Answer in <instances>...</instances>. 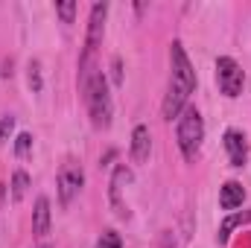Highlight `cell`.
Masks as SVG:
<instances>
[{
  "label": "cell",
  "instance_id": "52a82bcc",
  "mask_svg": "<svg viewBox=\"0 0 251 248\" xmlns=\"http://www.w3.org/2000/svg\"><path fill=\"white\" fill-rule=\"evenodd\" d=\"M152 152V134H149V125H134L131 131V161L134 164H143Z\"/></svg>",
  "mask_w": 251,
  "mask_h": 248
},
{
  "label": "cell",
  "instance_id": "277c9868",
  "mask_svg": "<svg viewBox=\"0 0 251 248\" xmlns=\"http://www.w3.org/2000/svg\"><path fill=\"white\" fill-rule=\"evenodd\" d=\"M243 82H246L243 67L234 62L231 56H219V59H216V85H219V91H222L228 99H234V97L243 94Z\"/></svg>",
  "mask_w": 251,
  "mask_h": 248
},
{
  "label": "cell",
  "instance_id": "d6986e66",
  "mask_svg": "<svg viewBox=\"0 0 251 248\" xmlns=\"http://www.w3.org/2000/svg\"><path fill=\"white\" fill-rule=\"evenodd\" d=\"M3 196H6V184H0V201H3Z\"/></svg>",
  "mask_w": 251,
  "mask_h": 248
},
{
  "label": "cell",
  "instance_id": "7c38bea8",
  "mask_svg": "<svg viewBox=\"0 0 251 248\" xmlns=\"http://www.w3.org/2000/svg\"><path fill=\"white\" fill-rule=\"evenodd\" d=\"M26 190H29V175L24 170H15V175H12V198L21 201L26 196Z\"/></svg>",
  "mask_w": 251,
  "mask_h": 248
},
{
  "label": "cell",
  "instance_id": "9c48e42d",
  "mask_svg": "<svg viewBox=\"0 0 251 248\" xmlns=\"http://www.w3.org/2000/svg\"><path fill=\"white\" fill-rule=\"evenodd\" d=\"M131 181V170L128 167H117L114 170V175H111V204H114V213L117 216H128V210H126V204L120 201V193H123V187Z\"/></svg>",
  "mask_w": 251,
  "mask_h": 248
},
{
  "label": "cell",
  "instance_id": "2e32d148",
  "mask_svg": "<svg viewBox=\"0 0 251 248\" xmlns=\"http://www.w3.org/2000/svg\"><path fill=\"white\" fill-rule=\"evenodd\" d=\"M29 88H32V94H38V91H41V64H38V62L29 64Z\"/></svg>",
  "mask_w": 251,
  "mask_h": 248
},
{
  "label": "cell",
  "instance_id": "e0dca14e",
  "mask_svg": "<svg viewBox=\"0 0 251 248\" xmlns=\"http://www.w3.org/2000/svg\"><path fill=\"white\" fill-rule=\"evenodd\" d=\"M12 128H15V117H0V146H3V140H9V134H12Z\"/></svg>",
  "mask_w": 251,
  "mask_h": 248
},
{
  "label": "cell",
  "instance_id": "8992f818",
  "mask_svg": "<svg viewBox=\"0 0 251 248\" xmlns=\"http://www.w3.org/2000/svg\"><path fill=\"white\" fill-rule=\"evenodd\" d=\"M222 143H225V152H228L231 167H243V164L249 161V143H246V134H243V131L228 128L225 137H222Z\"/></svg>",
  "mask_w": 251,
  "mask_h": 248
},
{
  "label": "cell",
  "instance_id": "4fadbf2b",
  "mask_svg": "<svg viewBox=\"0 0 251 248\" xmlns=\"http://www.w3.org/2000/svg\"><path fill=\"white\" fill-rule=\"evenodd\" d=\"M32 152V134L29 131H21L18 137H15V155L18 158H26Z\"/></svg>",
  "mask_w": 251,
  "mask_h": 248
},
{
  "label": "cell",
  "instance_id": "3957f363",
  "mask_svg": "<svg viewBox=\"0 0 251 248\" xmlns=\"http://www.w3.org/2000/svg\"><path fill=\"white\" fill-rule=\"evenodd\" d=\"M176 140H178V149H181L184 161H196V155H199V149H201V140H204V120H201L199 108L187 105V108L178 114Z\"/></svg>",
  "mask_w": 251,
  "mask_h": 248
},
{
  "label": "cell",
  "instance_id": "8fae6325",
  "mask_svg": "<svg viewBox=\"0 0 251 248\" xmlns=\"http://www.w3.org/2000/svg\"><path fill=\"white\" fill-rule=\"evenodd\" d=\"M249 222H251V210H246V213H231V216L219 225V246H225V243L231 240V234H234L237 228L249 225Z\"/></svg>",
  "mask_w": 251,
  "mask_h": 248
},
{
  "label": "cell",
  "instance_id": "5b68a950",
  "mask_svg": "<svg viewBox=\"0 0 251 248\" xmlns=\"http://www.w3.org/2000/svg\"><path fill=\"white\" fill-rule=\"evenodd\" d=\"M56 184H59V201L67 207V204L79 196L82 184H85V173H82V167H79V164H73V161H67L62 170H59Z\"/></svg>",
  "mask_w": 251,
  "mask_h": 248
},
{
  "label": "cell",
  "instance_id": "30bf717a",
  "mask_svg": "<svg viewBox=\"0 0 251 248\" xmlns=\"http://www.w3.org/2000/svg\"><path fill=\"white\" fill-rule=\"evenodd\" d=\"M50 198L38 196L35 198V210H32V234L35 237H47L50 234Z\"/></svg>",
  "mask_w": 251,
  "mask_h": 248
},
{
  "label": "cell",
  "instance_id": "ac0fdd59",
  "mask_svg": "<svg viewBox=\"0 0 251 248\" xmlns=\"http://www.w3.org/2000/svg\"><path fill=\"white\" fill-rule=\"evenodd\" d=\"M114 82H117V85L123 82V76H120V59H114Z\"/></svg>",
  "mask_w": 251,
  "mask_h": 248
},
{
  "label": "cell",
  "instance_id": "5bb4252c",
  "mask_svg": "<svg viewBox=\"0 0 251 248\" xmlns=\"http://www.w3.org/2000/svg\"><path fill=\"white\" fill-rule=\"evenodd\" d=\"M97 248H123V240L117 231H102V237L97 240Z\"/></svg>",
  "mask_w": 251,
  "mask_h": 248
},
{
  "label": "cell",
  "instance_id": "7a4b0ae2",
  "mask_svg": "<svg viewBox=\"0 0 251 248\" xmlns=\"http://www.w3.org/2000/svg\"><path fill=\"white\" fill-rule=\"evenodd\" d=\"M85 102H88V114L94 128H108L111 125V94H108V79L102 70H94L88 85L82 88Z\"/></svg>",
  "mask_w": 251,
  "mask_h": 248
},
{
  "label": "cell",
  "instance_id": "ba28073f",
  "mask_svg": "<svg viewBox=\"0 0 251 248\" xmlns=\"http://www.w3.org/2000/svg\"><path fill=\"white\" fill-rule=\"evenodd\" d=\"M243 201H246V187L240 181H225L219 187V207L222 210L234 213L237 207H243Z\"/></svg>",
  "mask_w": 251,
  "mask_h": 248
},
{
  "label": "cell",
  "instance_id": "ffe728a7",
  "mask_svg": "<svg viewBox=\"0 0 251 248\" xmlns=\"http://www.w3.org/2000/svg\"><path fill=\"white\" fill-rule=\"evenodd\" d=\"M35 248H53V246H47V243H41V246H35Z\"/></svg>",
  "mask_w": 251,
  "mask_h": 248
},
{
  "label": "cell",
  "instance_id": "9a60e30c",
  "mask_svg": "<svg viewBox=\"0 0 251 248\" xmlns=\"http://www.w3.org/2000/svg\"><path fill=\"white\" fill-rule=\"evenodd\" d=\"M56 15L62 18L64 24H73V18H76V3L70 0V3H56Z\"/></svg>",
  "mask_w": 251,
  "mask_h": 248
},
{
  "label": "cell",
  "instance_id": "6da1fadb",
  "mask_svg": "<svg viewBox=\"0 0 251 248\" xmlns=\"http://www.w3.org/2000/svg\"><path fill=\"white\" fill-rule=\"evenodd\" d=\"M193 91H196V70L187 59L184 44L173 41L170 44V85H167V97L161 102L164 120H173L187 108V99Z\"/></svg>",
  "mask_w": 251,
  "mask_h": 248
}]
</instances>
